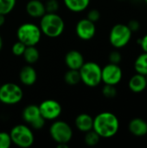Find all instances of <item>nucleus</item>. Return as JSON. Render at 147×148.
I'll list each match as a JSON object with an SVG mask.
<instances>
[{"label": "nucleus", "instance_id": "nucleus-1", "mask_svg": "<svg viewBox=\"0 0 147 148\" xmlns=\"http://www.w3.org/2000/svg\"><path fill=\"white\" fill-rule=\"evenodd\" d=\"M120 129L118 117L111 112H102L94 118L93 130L101 138L110 139L117 134Z\"/></svg>", "mask_w": 147, "mask_h": 148}, {"label": "nucleus", "instance_id": "nucleus-2", "mask_svg": "<svg viewBox=\"0 0 147 148\" xmlns=\"http://www.w3.org/2000/svg\"><path fill=\"white\" fill-rule=\"evenodd\" d=\"M39 27L42 34L49 37L55 38L63 33L65 23L62 16L58 14L46 12L41 17Z\"/></svg>", "mask_w": 147, "mask_h": 148}, {"label": "nucleus", "instance_id": "nucleus-3", "mask_svg": "<svg viewBox=\"0 0 147 148\" xmlns=\"http://www.w3.org/2000/svg\"><path fill=\"white\" fill-rule=\"evenodd\" d=\"M81 82L89 88H95L101 82V67L94 62H84L79 69Z\"/></svg>", "mask_w": 147, "mask_h": 148}, {"label": "nucleus", "instance_id": "nucleus-4", "mask_svg": "<svg viewBox=\"0 0 147 148\" xmlns=\"http://www.w3.org/2000/svg\"><path fill=\"white\" fill-rule=\"evenodd\" d=\"M18 41L26 46H36L41 40L42 31L39 26L32 23H25L20 25L16 30Z\"/></svg>", "mask_w": 147, "mask_h": 148}, {"label": "nucleus", "instance_id": "nucleus-5", "mask_svg": "<svg viewBox=\"0 0 147 148\" xmlns=\"http://www.w3.org/2000/svg\"><path fill=\"white\" fill-rule=\"evenodd\" d=\"M133 32L127 24L117 23L113 25L109 33V42L116 49L126 47L131 41Z\"/></svg>", "mask_w": 147, "mask_h": 148}, {"label": "nucleus", "instance_id": "nucleus-6", "mask_svg": "<svg viewBox=\"0 0 147 148\" xmlns=\"http://www.w3.org/2000/svg\"><path fill=\"white\" fill-rule=\"evenodd\" d=\"M10 135L11 142L18 147H30L35 141V137L31 129L28 126L23 124L13 127L10 132Z\"/></svg>", "mask_w": 147, "mask_h": 148}, {"label": "nucleus", "instance_id": "nucleus-7", "mask_svg": "<svg viewBox=\"0 0 147 148\" xmlns=\"http://www.w3.org/2000/svg\"><path fill=\"white\" fill-rule=\"evenodd\" d=\"M49 134L56 144H68L73 137V130L67 122L63 121H55L49 127Z\"/></svg>", "mask_w": 147, "mask_h": 148}, {"label": "nucleus", "instance_id": "nucleus-8", "mask_svg": "<svg viewBox=\"0 0 147 148\" xmlns=\"http://www.w3.org/2000/svg\"><path fill=\"white\" fill-rule=\"evenodd\" d=\"M23 92L17 84L8 82L0 87V101L6 105H14L23 99Z\"/></svg>", "mask_w": 147, "mask_h": 148}, {"label": "nucleus", "instance_id": "nucleus-9", "mask_svg": "<svg viewBox=\"0 0 147 148\" xmlns=\"http://www.w3.org/2000/svg\"><path fill=\"white\" fill-rule=\"evenodd\" d=\"M23 121L34 129H42L45 125V120L41 115L39 107L34 104L28 105L22 113Z\"/></svg>", "mask_w": 147, "mask_h": 148}, {"label": "nucleus", "instance_id": "nucleus-10", "mask_svg": "<svg viewBox=\"0 0 147 148\" xmlns=\"http://www.w3.org/2000/svg\"><path fill=\"white\" fill-rule=\"evenodd\" d=\"M122 77L123 71L119 64L109 62L101 69V82L104 84L116 86L121 82Z\"/></svg>", "mask_w": 147, "mask_h": 148}, {"label": "nucleus", "instance_id": "nucleus-11", "mask_svg": "<svg viewBox=\"0 0 147 148\" xmlns=\"http://www.w3.org/2000/svg\"><path fill=\"white\" fill-rule=\"evenodd\" d=\"M41 115L45 121L56 120L62 114V106L55 100L49 99L43 101L39 106Z\"/></svg>", "mask_w": 147, "mask_h": 148}, {"label": "nucleus", "instance_id": "nucleus-12", "mask_svg": "<svg viewBox=\"0 0 147 148\" xmlns=\"http://www.w3.org/2000/svg\"><path fill=\"white\" fill-rule=\"evenodd\" d=\"M75 32L80 39L83 41H89L95 36V23L88 20V18H83L77 23L75 27Z\"/></svg>", "mask_w": 147, "mask_h": 148}, {"label": "nucleus", "instance_id": "nucleus-13", "mask_svg": "<svg viewBox=\"0 0 147 148\" xmlns=\"http://www.w3.org/2000/svg\"><path fill=\"white\" fill-rule=\"evenodd\" d=\"M128 130L135 137H145L147 135V121L139 117L133 118L128 123Z\"/></svg>", "mask_w": 147, "mask_h": 148}, {"label": "nucleus", "instance_id": "nucleus-14", "mask_svg": "<svg viewBox=\"0 0 147 148\" xmlns=\"http://www.w3.org/2000/svg\"><path fill=\"white\" fill-rule=\"evenodd\" d=\"M84 62V57L78 50H70L65 56V63L68 69L79 70Z\"/></svg>", "mask_w": 147, "mask_h": 148}, {"label": "nucleus", "instance_id": "nucleus-15", "mask_svg": "<svg viewBox=\"0 0 147 148\" xmlns=\"http://www.w3.org/2000/svg\"><path fill=\"white\" fill-rule=\"evenodd\" d=\"M128 88L133 93H135V94H139L145 91L147 88L146 75H143L139 73H136L135 75H133L129 79Z\"/></svg>", "mask_w": 147, "mask_h": 148}, {"label": "nucleus", "instance_id": "nucleus-16", "mask_svg": "<svg viewBox=\"0 0 147 148\" xmlns=\"http://www.w3.org/2000/svg\"><path fill=\"white\" fill-rule=\"evenodd\" d=\"M26 12L34 18H41L45 13V6L42 0H30L26 4Z\"/></svg>", "mask_w": 147, "mask_h": 148}, {"label": "nucleus", "instance_id": "nucleus-17", "mask_svg": "<svg viewBox=\"0 0 147 148\" xmlns=\"http://www.w3.org/2000/svg\"><path fill=\"white\" fill-rule=\"evenodd\" d=\"M19 79L23 85L32 86L36 83L37 79V74L36 69L30 65H26L23 67L19 73Z\"/></svg>", "mask_w": 147, "mask_h": 148}, {"label": "nucleus", "instance_id": "nucleus-18", "mask_svg": "<svg viewBox=\"0 0 147 148\" xmlns=\"http://www.w3.org/2000/svg\"><path fill=\"white\" fill-rule=\"evenodd\" d=\"M75 124L78 130L83 133H87L93 129L94 118L88 114H81L76 117Z\"/></svg>", "mask_w": 147, "mask_h": 148}, {"label": "nucleus", "instance_id": "nucleus-19", "mask_svg": "<svg viewBox=\"0 0 147 148\" xmlns=\"http://www.w3.org/2000/svg\"><path fill=\"white\" fill-rule=\"evenodd\" d=\"M63 2L69 10L76 13L85 10L90 3V0H63Z\"/></svg>", "mask_w": 147, "mask_h": 148}, {"label": "nucleus", "instance_id": "nucleus-20", "mask_svg": "<svg viewBox=\"0 0 147 148\" xmlns=\"http://www.w3.org/2000/svg\"><path fill=\"white\" fill-rule=\"evenodd\" d=\"M134 69L136 73L147 75V53L143 52L137 56L134 62Z\"/></svg>", "mask_w": 147, "mask_h": 148}, {"label": "nucleus", "instance_id": "nucleus-21", "mask_svg": "<svg viewBox=\"0 0 147 148\" xmlns=\"http://www.w3.org/2000/svg\"><path fill=\"white\" fill-rule=\"evenodd\" d=\"M23 56L27 63L33 64L38 61L40 57V54L38 49L36 48V46H27L23 54Z\"/></svg>", "mask_w": 147, "mask_h": 148}, {"label": "nucleus", "instance_id": "nucleus-22", "mask_svg": "<svg viewBox=\"0 0 147 148\" xmlns=\"http://www.w3.org/2000/svg\"><path fill=\"white\" fill-rule=\"evenodd\" d=\"M64 80L67 84L71 85V86H75V85L78 84L81 82V76H80L79 70L68 69V71H67V73L64 75Z\"/></svg>", "mask_w": 147, "mask_h": 148}, {"label": "nucleus", "instance_id": "nucleus-23", "mask_svg": "<svg viewBox=\"0 0 147 148\" xmlns=\"http://www.w3.org/2000/svg\"><path fill=\"white\" fill-rule=\"evenodd\" d=\"M101 137L94 130H90L86 133L84 137V141L88 147H94L100 142Z\"/></svg>", "mask_w": 147, "mask_h": 148}, {"label": "nucleus", "instance_id": "nucleus-24", "mask_svg": "<svg viewBox=\"0 0 147 148\" xmlns=\"http://www.w3.org/2000/svg\"><path fill=\"white\" fill-rule=\"evenodd\" d=\"M16 0H0V14L6 16L13 10Z\"/></svg>", "mask_w": 147, "mask_h": 148}, {"label": "nucleus", "instance_id": "nucleus-25", "mask_svg": "<svg viewBox=\"0 0 147 148\" xmlns=\"http://www.w3.org/2000/svg\"><path fill=\"white\" fill-rule=\"evenodd\" d=\"M102 95L107 99H113L117 95V88L113 85L105 84L102 88Z\"/></svg>", "mask_w": 147, "mask_h": 148}, {"label": "nucleus", "instance_id": "nucleus-26", "mask_svg": "<svg viewBox=\"0 0 147 148\" xmlns=\"http://www.w3.org/2000/svg\"><path fill=\"white\" fill-rule=\"evenodd\" d=\"M26 47L27 46L25 44H23L22 42L17 41V42H16L12 45V47H11V52H12L13 55H15L16 56H23V54Z\"/></svg>", "mask_w": 147, "mask_h": 148}, {"label": "nucleus", "instance_id": "nucleus-27", "mask_svg": "<svg viewBox=\"0 0 147 148\" xmlns=\"http://www.w3.org/2000/svg\"><path fill=\"white\" fill-rule=\"evenodd\" d=\"M11 139L10 134L0 132V148H9L11 146Z\"/></svg>", "mask_w": 147, "mask_h": 148}, {"label": "nucleus", "instance_id": "nucleus-28", "mask_svg": "<svg viewBox=\"0 0 147 148\" xmlns=\"http://www.w3.org/2000/svg\"><path fill=\"white\" fill-rule=\"evenodd\" d=\"M46 12L48 13H56L59 9V3L57 0H47L44 3Z\"/></svg>", "mask_w": 147, "mask_h": 148}, {"label": "nucleus", "instance_id": "nucleus-29", "mask_svg": "<svg viewBox=\"0 0 147 148\" xmlns=\"http://www.w3.org/2000/svg\"><path fill=\"white\" fill-rule=\"evenodd\" d=\"M108 59H109V62H111V63L120 64L122 61V55L120 51L113 50L109 54Z\"/></svg>", "mask_w": 147, "mask_h": 148}, {"label": "nucleus", "instance_id": "nucleus-30", "mask_svg": "<svg viewBox=\"0 0 147 148\" xmlns=\"http://www.w3.org/2000/svg\"><path fill=\"white\" fill-rule=\"evenodd\" d=\"M87 18L94 23H96L97 21L100 20L101 18V13L98 10L96 9H93V10H90L88 13V16Z\"/></svg>", "mask_w": 147, "mask_h": 148}, {"label": "nucleus", "instance_id": "nucleus-31", "mask_svg": "<svg viewBox=\"0 0 147 148\" xmlns=\"http://www.w3.org/2000/svg\"><path fill=\"white\" fill-rule=\"evenodd\" d=\"M127 26L130 29V30L133 32V34L135 33V32H138L140 29V23L136 19L130 20L128 22V23H127Z\"/></svg>", "mask_w": 147, "mask_h": 148}, {"label": "nucleus", "instance_id": "nucleus-32", "mask_svg": "<svg viewBox=\"0 0 147 148\" xmlns=\"http://www.w3.org/2000/svg\"><path fill=\"white\" fill-rule=\"evenodd\" d=\"M137 42L140 46V48L142 49L143 52H146L147 53V34L143 36L142 37H140L139 39H138Z\"/></svg>", "mask_w": 147, "mask_h": 148}, {"label": "nucleus", "instance_id": "nucleus-33", "mask_svg": "<svg viewBox=\"0 0 147 148\" xmlns=\"http://www.w3.org/2000/svg\"><path fill=\"white\" fill-rule=\"evenodd\" d=\"M4 23H5V16L3 14H0V27L3 26Z\"/></svg>", "mask_w": 147, "mask_h": 148}, {"label": "nucleus", "instance_id": "nucleus-34", "mask_svg": "<svg viewBox=\"0 0 147 148\" xmlns=\"http://www.w3.org/2000/svg\"><path fill=\"white\" fill-rule=\"evenodd\" d=\"M57 148H68V145L66 143H60L57 144Z\"/></svg>", "mask_w": 147, "mask_h": 148}, {"label": "nucleus", "instance_id": "nucleus-35", "mask_svg": "<svg viewBox=\"0 0 147 148\" xmlns=\"http://www.w3.org/2000/svg\"><path fill=\"white\" fill-rule=\"evenodd\" d=\"M2 48H3V39H2L1 35H0V51H1V49H2Z\"/></svg>", "mask_w": 147, "mask_h": 148}, {"label": "nucleus", "instance_id": "nucleus-36", "mask_svg": "<svg viewBox=\"0 0 147 148\" xmlns=\"http://www.w3.org/2000/svg\"><path fill=\"white\" fill-rule=\"evenodd\" d=\"M144 2L146 3V5H147V0H144Z\"/></svg>", "mask_w": 147, "mask_h": 148}, {"label": "nucleus", "instance_id": "nucleus-37", "mask_svg": "<svg viewBox=\"0 0 147 148\" xmlns=\"http://www.w3.org/2000/svg\"><path fill=\"white\" fill-rule=\"evenodd\" d=\"M146 83H147V75H146Z\"/></svg>", "mask_w": 147, "mask_h": 148}, {"label": "nucleus", "instance_id": "nucleus-38", "mask_svg": "<svg viewBox=\"0 0 147 148\" xmlns=\"http://www.w3.org/2000/svg\"><path fill=\"white\" fill-rule=\"evenodd\" d=\"M119 1H124V0H119Z\"/></svg>", "mask_w": 147, "mask_h": 148}, {"label": "nucleus", "instance_id": "nucleus-39", "mask_svg": "<svg viewBox=\"0 0 147 148\" xmlns=\"http://www.w3.org/2000/svg\"><path fill=\"white\" fill-rule=\"evenodd\" d=\"M136 1H139V0H136Z\"/></svg>", "mask_w": 147, "mask_h": 148}, {"label": "nucleus", "instance_id": "nucleus-40", "mask_svg": "<svg viewBox=\"0 0 147 148\" xmlns=\"http://www.w3.org/2000/svg\"><path fill=\"white\" fill-rule=\"evenodd\" d=\"M0 87H1V85H0Z\"/></svg>", "mask_w": 147, "mask_h": 148}]
</instances>
